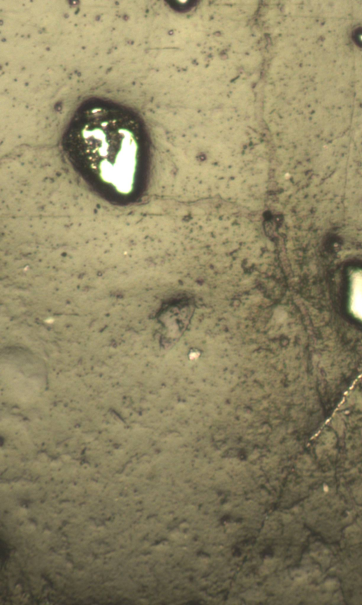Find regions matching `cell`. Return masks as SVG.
I'll list each match as a JSON object with an SVG mask.
<instances>
[{
    "instance_id": "6da1fadb",
    "label": "cell",
    "mask_w": 362,
    "mask_h": 605,
    "mask_svg": "<svg viewBox=\"0 0 362 605\" xmlns=\"http://www.w3.org/2000/svg\"><path fill=\"white\" fill-rule=\"evenodd\" d=\"M62 145L75 170L102 196L117 202L134 198L144 141L133 111L109 101L90 100L76 112Z\"/></svg>"
}]
</instances>
